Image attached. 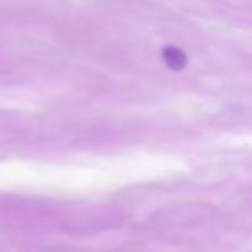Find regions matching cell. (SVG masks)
I'll return each mask as SVG.
<instances>
[{
    "label": "cell",
    "mask_w": 252,
    "mask_h": 252,
    "mask_svg": "<svg viewBox=\"0 0 252 252\" xmlns=\"http://www.w3.org/2000/svg\"><path fill=\"white\" fill-rule=\"evenodd\" d=\"M161 56L166 65L171 70H182L187 64V56L182 49L174 46H166L162 48Z\"/></svg>",
    "instance_id": "cell-1"
}]
</instances>
